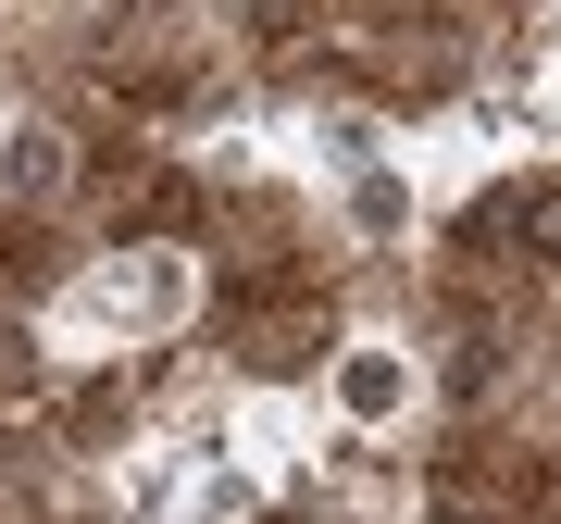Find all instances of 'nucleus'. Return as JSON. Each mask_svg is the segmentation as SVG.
Segmentation results:
<instances>
[{
  "mask_svg": "<svg viewBox=\"0 0 561 524\" xmlns=\"http://www.w3.org/2000/svg\"><path fill=\"white\" fill-rule=\"evenodd\" d=\"M213 312V250L201 238H150V250H88L76 287L38 312L50 363H162V350H187Z\"/></svg>",
  "mask_w": 561,
  "mask_h": 524,
  "instance_id": "obj_1",
  "label": "nucleus"
},
{
  "mask_svg": "<svg viewBox=\"0 0 561 524\" xmlns=\"http://www.w3.org/2000/svg\"><path fill=\"white\" fill-rule=\"evenodd\" d=\"M76 187H88V138L50 101H13V125H0V213L13 225H76Z\"/></svg>",
  "mask_w": 561,
  "mask_h": 524,
  "instance_id": "obj_3",
  "label": "nucleus"
},
{
  "mask_svg": "<svg viewBox=\"0 0 561 524\" xmlns=\"http://www.w3.org/2000/svg\"><path fill=\"white\" fill-rule=\"evenodd\" d=\"M262 524H324V512H312V500H275V512H262Z\"/></svg>",
  "mask_w": 561,
  "mask_h": 524,
  "instance_id": "obj_4",
  "label": "nucleus"
},
{
  "mask_svg": "<svg viewBox=\"0 0 561 524\" xmlns=\"http://www.w3.org/2000/svg\"><path fill=\"white\" fill-rule=\"evenodd\" d=\"M312 412L337 424V437H387V449H412L424 424H437L424 338H412V324H350L337 363H324V387H312Z\"/></svg>",
  "mask_w": 561,
  "mask_h": 524,
  "instance_id": "obj_2",
  "label": "nucleus"
}]
</instances>
